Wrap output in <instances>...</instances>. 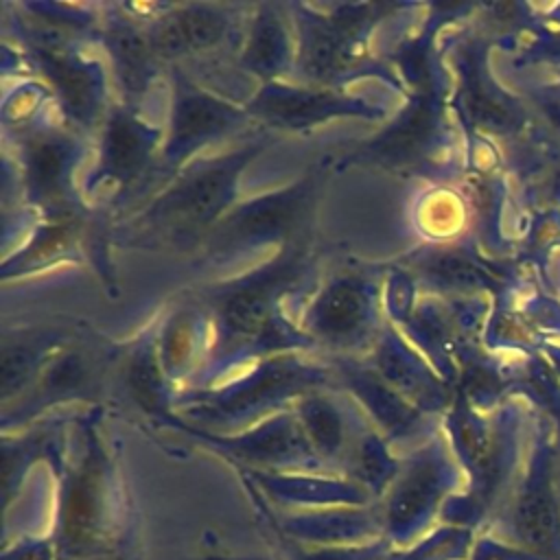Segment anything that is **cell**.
Listing matches in <instances>:
<instances>
[{
	"mask_svg": "<svg viewBox=\"0 0 560 560\" xmlns=\"http://www.w3.org/2000/svg\"><path fill=\"white\" fill-rule=\"evenodd\" d=\"M258 149H245L195 166L153 203L149 217L160 230L188 236L210 228L234 199L238 173Z\"/></svg>",
	"mask_w": 560,
	"mask_h": 560,
	"instance_id": "cell-1",
	"label": "cell"
},
{
	"mask_svg": "<svg viewBox=\"0 0 560 560\" xmlns=\"http://www.w3.org/2000/svg\"><path fill=\"white\" fill-rule=\"evenodd\" d=\"M311 186L302 182L289 190L260 197L223 219L212 241L219 249H236L267 243L289 234L306 212Z\"/></svg>",
	"mask_w": 560,
	"mask_h": 560,
	"instance_id": "cell-2",
	"label": "cell"
},
{
	"mask_svg": "<svg viewBox=\"0 0 560 560\" xmlns=\"http://www.w3.org/2000/svg\"><path fill=\"white\" fill-rule=\"evenodd\" d=\"M241 118L243 112L234 105L179 81L171 112V136L166 144V158L171 162L186 158L212 138L236 127Z\"/></svg>",
	"mask_w": 560,
	"mask_h": 560,
	"instance_id": "cell-3",
	"label": "cell"
},
{
	"mask_svg": "<svg viewBox=\"0 0 560 560\" xmlns=\"http://www.w3.org/2000/svg\"><path fill=\"white\" fill-rule=\"evenodd\" d=\"M295 260H284L267 267L258 278L234 287L219 306L223 330L232 341L245 343L269 330L273 319V302L282 287L291 280Z\"/></svg>",
	"mask_w": 560,
	"mask_h": 560,
	"instance_id": "cell-4",
	"label": "cell"
},
{
	"mask_svg": "<svg viewBox=\"0 0 560 560\" xmlns=\"http://www.w3.org/2000/svg\"><path fill=\"white\" fill-rule=\"evenodd\" d=\"M252 109L278 127H306L335 116H376L378 112L326 90L269 85L252 103Z\"/></svg>",
	"mask_w": 560,
	"mask_h": 560,
	"instance_id": "cell-5",
	"label": "cell"
},
{
	"mask_svg": "<svg viewBox=\"0 0 560 560\" xmlns=\"http://www.w3.org/2000/svg\"><path fill=\"white\" fill-rule=\"evenodd\" d=\"M228 31V18L217 7L190 4L155 22L149 42L158 55L179 57L217 46Z\"/></svg>",
	"mask_w": 560,
	"mask_h": 560,
	"instance_id": "cell-6",
	"label": "cell"
},
{
	"mask_svg": "<svg viewBox=\"0 0 560 560\" xmlns=\"http://www.w3.org/2000/svg\"><path fill=\"white\" fill-rule=\"evenodd\" d=\"M39 57L66 112L83 125L92 122L101 103L98 72L63 50H39Z\"/></svg>",
	"mask_w": 560,
	"mask_h": 560,
	"instance_id": "cell-7",
	"label": "cell"
},
{
	"mask_svg": "<svg viewBox=\"0 0 560 560\" xmlns=\"http://www.w3.org/2000/svg\"><path fill=\"white\" fill-rule=\"evenodd\" d=\"M155 131L127 112H116L105 127L101 173L116 182L133 179L151 155Z\"/></svg>",
	"mask_w": 560,
	"mask_h": 560,
	"instance_id": "cell-8",
	"label": "cell"
},
{
	"mask_svg": "<svg viewBox=\"0 0 560 560\" xmlns=\"http://www.w3.org/2000/svg\"><path fill=\"white\" fill-rule=\"evenodd\" d=\"M370 302L361 282L337 280L313 304L311 326L328 339L357 337L370 317Z\"/></svg>",
	"mask_w": 560,
	"mask_h": 560,
	"instance_id": "cell-9",
	"label": "cell"
},
{
	"mask_svg": "<svg viewBox=\"0 0 560 560\" xmlns=\"http://www.w3.org/2000/svg\"><path fill=\"white\" fill-rule=\"evenodd\" d=\"M352 46L354 35L346 31L335 18H308L302 26L300 48V63L304 74L315 81H326L339 74L352 61Z\"/></svg>",
	"mask_w": 560,
	"mask_h": 560,
	"instance_id": "cell-10",
	"label": "cell"
},
{
	"mask_svg": "<svg viewBox=\"0 0 560 560\" xmlns=\"http://www.w3.org/2000/svg\"><path fill=\"white\" fill-rule=\"evenodd\" d=\"M308 378L311 374L291 361L269 363L260 368L252 378H247V383L232 389L230 396L221 400V411H228V413L249 411L256 405H262L276 396L287 394L295 385H304Z\"/></svg>",
	"mask_w": 560,
	"mask_h": 560,
	"instance_id": "cell-11",
	"label": "cell"
},
{
	"mask_svg": "<svg viewBox=\"0 0 560 560\" xmlns=\"http://www.w3.org/2000/svg\"><path fill=\"white\" fill-rule=\"evenodd\" d=\"M289 61V35L282 24V20L265 9L254 20V26L249 31L245 50H243V63L260 74V77H276L284 70Z\"/></svg>",
	"mask_w": 560,
	"mask_h": 560,
	"instance_id": "cell-12",
	"label": "cell"
},
{
	"mask_svg": "<svg viewBox=\"0 0 560 560\" xmlns=\"http://www.w3.org/2000/svg\"><path fill=\"white\" fill-rule=\"evenodd\" d=\"M109 55L127 94H140L151 77V55H155L149 37L136 28L118 24L107 35Z\"/></svg>",
	"mask_w": 560,
	"mask_h": 560,
	"instance_id": "cell-13",
	"label": "cell"
},
{
	"mask_svg": "<svg viewBox=\"0 0 560 560\" xmlns=\"http://www.w3.org/2000/svg\"><path fill=\"white\" fill-rule=\"evenodd\" d=\"M70 171V147L59 138H39L26 153V177L31 192L39 199H55L66 186Z\"/></svg>",
	"mask_w": 560,
	"mask_h": 560,
	"instance_id": "cell-14",
	"label": "cell"
},
{
	"mask_svg": "<svg viewBox=\"0 0 560 560\" xmlns=\"http://www.w3.org/2000/svg\"><path fill=\"white\" fill-rule=\"evenodd\" d=\"M429 131L431 109L424 103H416L368 149L374 153V158L383 162H409L427 142Z\"/></svg>",
	"mask_w": 560,
	"mask_h": 560,
	"instance_id": "cell-15",
	"label": "cell"
},
{
	"mask_svg": "<svg viewBox=\"0 0 560 560\" xmlns=\"http://www.w3.org/2000/svg\"><path fill=\"white\" fill-rule=\"evenodd\" d=\"M516 527L521 538L534 549H551L558 542V512L545 486L534 483L523 494L516 510Z\"/></svg>",
	"mask_w": 560,
	"mask_h": 560,
	"instance_id": "cell-16",
	"label": "cell"
},
{
	"mask_svg": "<svg viewBox=\"0 0 560 560\" xmlns=\"http://www.w3.org/2000/svg\"><path fill=\"white\" fill-rule=\"evenodd\" d=\"M98 521V492L96 479L90 470H83L72 479L66 508H63V538L70 547H85Z\"/></svg>",
	"mask_w": 560,
	"mask_h": 560,
	"instance_id": "cell-17",
	"label": "cell"
},
{
	"mask_svg": "<svg viewBox=\"0 0 560 560\" xmlns=\"http://www.w3.org/2000/svg\"><path fill=\"white\" fill-rule=\"evenodd\" d=\"M440 481H442V472L440 468L424 459L420 464H416L398 483L392 503H389V518L392 523L400 525V523H409L416 516H420L431 501L435 499L438 490H440Z\"/></svg>",
	"mask_w": 560,
	"mask_h": 560,
	"instance_id": "cell-18",
	"label": "cell"
},
{
	"mask_svg": "<svg viewBox=\"0 0 560 560\" xmlns=\"http://www.w3.org/2000/svg\"><path fill=\"white\" fill-rule=\"evenodd\" d=\"M302 429L311 444L324 453H335L343 440V427L337 409L319 398H311L300 407Z\"/></svg>",
	"mask_w": 560,
	"mask_h": 560,
	"instance_id": "cell-19",
	"label": "cell"
},
{
	"mask_svg": "<svg viewBox=\"0 0 560 560\" xmlns=\"http://www.w3.org/2000/svg\"><path fill=\"white\" fill-rule=\"evenodd\" d=\"M378 365L383 376L402 394H422V378L409 354L394 341H387L378 350Z\"/></svg>",
	"mask_w": 560,
	"mask_h": 560,
	"instance_id": "cell-20",
	"label": "cell"
},
{
	"mask_svg": "<svg viewBox=\"0 0 560 560\" xmlns=\"http://www.w3.org/2000/svg\"><path fill=\"white\" fill-rule=\"evenodd\" d=\"M37 363V350L18 343V346H4L2 352V396L7 398L11 392H18L33 374Z\"/></svg>",
	"mask_w": 560,
	"mask_h": 560,
	"instance_id": "cell-21",
	"label": "cell"
},
{
	"mask_svg": "<svg viewBox=\"0 0 560 560\" xmlns=\"http://www.w3.org/2000/svg\"><path fill=\"white\" fill-rule=\"evenodd\" d=\"M363 398L368 400L372 411L387 422V427L402 429L405 424H409V407L398 396H394L385 385L376 381H365Z\"/></svg>",
	"mask_w": 560,
	"mask_h": 560,
	"instance_id": "cell-22",
	"label": "cell"
},
{
	"mask_svg": "<svg viewBox=\"0 0 560 560\" xmlns=\"http://www.w3.org/2000/svg\"><path fill=\"white\" fill-rule=\"evenodd\" d=\"M129 383L136 392V398L140 402H160L162 400V385H160V376L158 370L153 365V357L149 352H142L136 357L131 372H129Z\"/></svg>",
	"mask_w": 560,
	"mask_h": 560,
	"instance_id": "cell-23",
	"label": "cell"
},
{
	"mask_svg": "<svg viewBox=\"0 0 560 560\" xmlns=\"http://www.w3.org/2000/svg\"><path fill=\"white\" fill-rule=\"evenodd\" d=\"M433 273L446 282L455 284H470L477 280V271L470 262L455 258V256H442L433 262Z\"/></svg>",
	"mask_w": 560,
	"mask_h": 560,
	"instance_id": "cell-24",
	"label": "cell"
}]
</instances>
